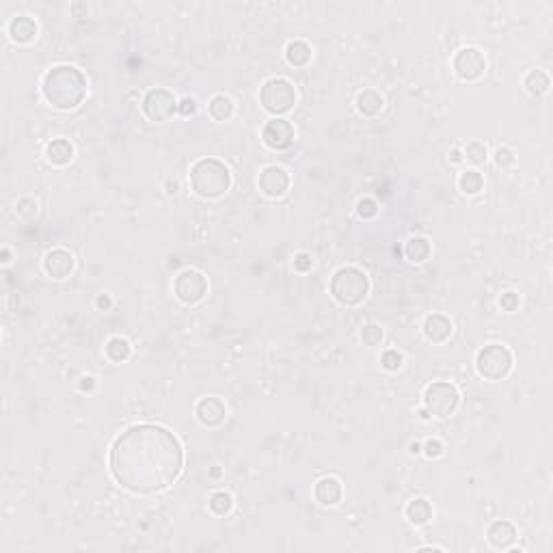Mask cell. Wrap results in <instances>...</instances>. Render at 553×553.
I'll return each instance as SVG.
<instances>
[{"mask_svg":"<svg viewBox=\"0 0 553 553\" xmlns=\"http://www.w3.org/2000/svg\"><path fill=\"white\" fill-rule=\"evenodd\" d=\"M141 108L149 122H169L177 113V100L169 89L156 87L145 93Z\"/></svg>","mask_w":553,"mask_h":553,"instance_id":"cell-9","label":"cell"},{"mask_svg":"<svg viewBox=\"0 0 553 553\" xmlns=\"http://www.w3.org/2000/svg\"><path fill=\"white\" fill-rule=\"evenodd\" d=\"M515 357H512L510 348L502 344H488L484 346L476 357V370L482 379L486 381H502L512 372Z\"/></svg>","mask_w":553,"mask_h":553,"instance_id":"cell-5","label":"cell"},{"mask_svg":"<svg viewBox=\"0 0 553 553\" xmlns=\"http://www.w3.org/2000/svg\"><path fill=\"white\" fill-rule=\"evenodd\" d=\"M486 538H488L493 549H502V551L510 549L512 543L517 540V527L510 521H495V523H490V527L486 531Z\"/></svg>","mask_w":553,"mask_h":553,"instance_id":"cell-16","label":"cell"},{"mask_svg":"<svg viewBox=\"0 0 553 553\" xmlns=\"http://www.w3.org/2000/svg\"><path fill=\"white\" fill-rule=\"evenodd\" d=\"M459 188L465 195H478L484 188V177H482V173L476 171V169H469V171L461 173V177H459Z\"/></svg>","mask_w":553,"mask_h":553,"instance_id":"cell-27","label":"cell"},{"mask_svg":"<svg viewBox=\"0 0 553 553\" xmlns=\"http://www.w3.org/2000/svg\"><path fill=\"white\" fill-rule=\"evenodd\" d=\"M104 352H106V357H108L113 363H124V361L130 359L132 346H130V342L124 340V338H110L108 344H106V348H104Z\"/></svg>","mask_w":553,"mask_h":553,"instance_id":"cell-26","label":"cell"},{"mask_svg":"<svg viewBox=\"0 0 553 553\" xmlns=\"http://www.w3.org/2000/svg\"><path fill=\"white\" fill-rule=\"evenodd\" d=\"M402 363H404L402 354H400L398 350H393V348H389V350H385V352L381 354V365H383L387 372H398V370L402 368Z\"/></svg>","mask_w":553,"mask_h":553,"instance_id":"cell-31","label":"cell"},{"mask_svg":"<svg viewBox=\"0 0 553 553\" xmlns=\"http://www.w3.org/2000/svg\"><path fill=\"white\" fill-rule=\"evenodd\" d=\"M262 141H264L266 147H270L274 151L288 149L294 143V126L288 119L274 117V119H270L264 126V130H262Z\"/></svg>","mask_w":553,"mask_h":553,"instance_id":"cell-11","label":"cell"},{"mask_svg":"<svg viewBox=\"0 0 553 553\" xmlns=\"http://www.w3.org/2000/svg\"><path fill=\"white\" fill-rule=\"evenodd\" d=\"M173 294L184 305H197L206 299L208 279L199 270H182L173 281Z\"/></svg>","mask_w":553,"mask_h":553,"instance_id":"cell-8","label":"cell"},{"mask_svg":"<svg viewBox=\"0 0 553 553\" xmlns=\"http://www.w3.org/2000/svg\"><path fill=\"white\" fill-rule=\"evenodd\" d=\"M357 214L361 216L363 221H370V219H374V216L379 214V204L374 199H370V197H363V199L357 201Z\"/></svg>","mask_w":553,"mask_h":553,"instance_id":"cell-32","label":"cell"},{"mask_svg":"<svg viewBox=\"0 0 553 553\" xmlns=\"http://www.w3.org/2000/svg\"><path fill=\"white\" fill-rule=\"evenodd\" d=\"M260 104L270 115H286L296 104V89L288 78H268L260 89Z\"/></svg>","mask_w":553,"mask_h":553,"instance_id":"cell-6","label":"cell"},{"mask_svg":"<svg viewBox=\"0 0 553 553\" xmlns=\"http://www.w3.org/2000/svg\"><path fill=\"white\" fill-rule=\"evenodd\" d=\"M313 497L320 506H335L342 500V482L333 476L318 480L313 486Z\"/></svg>","mask_w":553,"mask_h":553,"instance_id":"cell-17","label":"cell"},{"mask_svg":"<svg viewBox=\"0 0 553 553\" xmlns=\"http://www.w3.org/2000/svg\"><path fill=\"white\" fill-rule=\"evenodd\" d=\"M420 452H422L420 443H411V454H420Z\"/></svg>","mask_w":553,"mask_h":553,"instance_id":"cell-42","label":"cell"},{"mask_svg":"<svg viewBox=\"0 0 553 553\" xmlns=\"http://www.w3.org/2000/svg\"><path fill=\"white\" fill-rule=\"evenodd\" d=\"M95 305H97V309H102V311H108L110 307H113V299L108 294H100L95 299Z\"/></svg>","mask_w":553,"mask_h":553,"instance_id":"cell-40","label":"cell"},{"mask_svg":"<svg viewBox=\"0 0 553 553\" xmlns=\"http://www.w3.org/2000/svg\"><path fill=\"white\" fill-rule=\"evenodd\" d=\"M15 210H17V216H19V219L31 221L33 216L37 214V201H33V199H28V197H24V199H19V201H17Z\"/></svg>","mask_w":553,"mask_h":553,"instance_id":"cell-34","label":"cell"},{"mask_svg":"<svg viewBox=\"0 0 553 553\" xmlns=\"http://www.w3.org/2000/svg\"><path fill=\"white\" fill-rule=\"evenodd\" d=\"M46 158H48V163L54 167H65L72 163V158H74V145L67 141V138H54V141H50L46 147Z\"/></svg>","mask_w":553,"mask_h":553,"instance_id":"cell-19","label":"cell"},{"mask_svg":"<svg viewBox=\"0 0 553 553\" xmlns=\"http://www.w3.org/2000/svg\"><path fill=\"white\" fill-rule=\"evenodd\" d=\"M74 266H76L74 255L65 249H52L44 258V270L52 279H67L74 272Z\"/></svg>","mask_w":553,"mask_h":553,"instance_id":"cell-14","label":"cell"},{"mask_svg":"<svg viewBox=\"0 0 553 553\" xmlns=\"http://www.w3.org/2000/svg\"><path fill=\"white\" fill-rule=\"evenodd\" d=\"M167 188H169L167 192H171V195H173V192H177V184H175V182H173V184H169Z\"/></svg>","mask_w":553,"mask_h":553,"instance_id":"cell-43","label":"cell"},{"mask_svg":"<svg viewBox=\"0 0 553 553\" xmlns=\"http://www.w3.org/2000/svg\"><path fill=\"white\" fill-rule=\"evenodd\" d=\"M208 506H210V510L214 512L216 517H225V515H229L231 508H233V497L229 495L227 490H216V493H212V495H210Z\"/></svg>","mask_w":553,"mask_h":553,"instance_id":"cell-28","label":"cell"},{"mask_svg":"<svg viewBox=\"0 0 553 553\" xmlns=\"http://www.w3.org/2000/svg\"><path fill=\"white\" fill-rule=\"evenodd\" d=\"M519 305H521V299H519V294H517V292H504V294H502L500 307H502L504 311L512 313V311H517V309H519Z\"/></svg>","mask_w":553,"mask_h":553,"instance_id":"cell-36","label":"cell"},{"mask_svg":"<svg viewBox=\"0 0 553 553\" xmlns=\"http://www.w3.org/2000/svg\"><path fill=\"white\" fill-rule=\"evenodd\" d=\"M95 385H97V381H95L93 377H83L81 383H78V389L85 391V393H91V391L95 389Z\"/></svg>","mask_w":553,"mask_h":553,"instance_id":"cell-39","label":"cell"},{"mask_svg":"<svg viewBox=\"0 0 553 553\" xmlns=\"http://www.w3.org/2000/svg\"><path fill=\"white\" fill-rule=\"evenodd\" d=\"M177 113L182 117H192L197 113V102L195 97H182L180 102H177Z\"/></svg>","mask_w":553,"mask_h":553,"instance_id":"cell-38","label":"cell"},{"mask_svg":"<svg viewBox=\"0 0 553 553\" xmlns=\"http://www.w3.org/2000/svg\"><path fill=\"white\" fill-rule=\"evenodd\" d=\"M7 33L13 42L17 44H28L37 37V24L35 19L28 17V15H19V17H13L9 26H7Z\"/></svg>","mask_w":553,"mask_h":553,"instance_id":"cell-18","label":"cell"},{"mask_svg":"<svg viewBox=\"0 0 553 553\" xmlns=\"http://www.w3.org/2000/svg\"><path fill=\"white\" fill-rule=\"evenodd\" d=\"M258 186L262 195L270 197V199H279V197H283L290 190V173L276 165L266 167L258 177Z\"/></svg>","mask_w":553,"mask_h":553,"instance_id":"cell-12","label":"cell"},{"mask_svg":"<svg viewBox=\"0 0 553 553\" xmlns=\"http://www.w3.org/2000/svg\"><path fill=\"white\" fill-rule=\"evenodd\" d=\"M292 264H294V270H296V272H309V270L313 268V258H311L309 253L301 251V253H296V255H294Z\"/></svg>","mask_w":553,"mask_h":553,"instance_id":"cell-35","label":"cell"},{"mask_svg":"<svg viewBox=\"0 0 553 553\" xmlns=\"http://www.w3.org/2000/svg\"><path fill=\"white\" fill-rule=\"evenodd\" d=\"M286 61L292 67H305L311 61V46L303 39H294L286 46Z\"/></svg>","mask_w":553,"mask_h":553,"instance_id":"cell-22","label":"cell"},{"mask_svg":"<svg viewBox=\"0 0 553 553\" xmlns=\"http://www.w3.org/2000/svg\"><path fill=\"white\" fill-rule=\"evenodd\" d=\"M452 331H454L452 320L443 313H430L428 318L424 320V335H426V340L432 342V344L447 342Z\"/></svg>","mask_w":553,"mask_h":553,"instance_id":"cell-15","label":"cell"},{"mask_svg":"<svg viewBox=\"0 0 553 553\" xmlns=\"http://www.w3.org/2000/svg\"><path fill=\"white\" fill-rule=\"evenodd\" d=\"M432 253V247L426 238L422 236H415V238H408L404 245V258L413 264H424Z\"/></svg>","mask_w":553,"mask_h":553,"instance_id":"cell-23","label":"cell"},{"mask_svg":"<svg viewBox=\"0 0 553 553\" xmlns=\"http://www.w3.org/2000/svg\"><path fill=\"white\" fill-rule=\"evenodd\" d=\"M465 158H463V151L461 149H452L449 151V163H454V165H459V163H463Z\"/></svg>","mask_w":553,"mask_h":553,"instance_id":"cell-41","label":"cell"},{"mask_svg":"<svg viewBox=\"0 0 553 553\" xmlns=\"http://www.w3.org/2000/svg\"><path fill=\"white\" fill-rule=\"evenodd\" d=\"M233 113H236L233 100H231L229 95H225V93L214 95L212 100H210V104H208V115L212 117L214 122H219V124L229 122L231 117H233Z\"/></svg>","mask_w":553,"mask_h":553,"instance_id":"cell-20","label":"cell"},{"mask_svg":"<svg viewBox=\"0 0 553 553\" xmlns=\"http://www.w3.org/2000/svg\"><path fill=\"white\" fill-rule=\"evenodd\" d=\"M383 338H385V331L379 324H365L361 329V342L365 346H381Z\"/></svg>","mask_w":553,"mask_h":553,"instance_id":"cell-30","label":"cell"},{"mask_svg":"<svg viewBox=\"0 0 553 553\" xmlns=\"http://www.w3.org/2000/svg\"><path fill=\"white\" fill-rule=\"evenodd\" d=\"M3 262H5V264L9 262V251H7V249L3 251Z\"/></svg>","mask_w":553,"mask_h":553,"instance_id":"cell-44","label":"cell"},{"mask_svg":"<svg viewBox=\"0 0 553 553\" xmlns=\"http://www.w3.org/2000/svg\"><path fill=\"white\" fill-rule=\"evenodd\" d=\"M188 182L192 192L201 199H219L231 186V173L216 158H201L190 167Z\"/></svg>","mask_w":553,"mask_h":553,"instance_id":"cell-3","label":"cell"},{"mask_svg":"<svg viewBox=\"0 0 553 553\" xmlns=\"http://www.w3.org/2000/svg\"><path fill=\"white\" fill-rule=\"evenodd\" d=\"M108 463L117 484L130 493L149 495L177 480L184 467V449L171 430L136 424L115 439Z\"/></svg>","mask_w":553,"mask_h":553,"instance_id":"cell-1","label":"cell"},{"mask_svg":"<svg viewBox=\"0 0 553 553\" xmlns=\"http://www.w3.org/2000/svg\"><path fill=\"white\" fill-rule=\"evenodd\" d=\"M422 452L426 454L428 459H439L443 454V443L439 439H428L422 447Z\"/></svg>","mask_w":553,"mask_h":553,"instance_id":"cell-37","label":"cell"},{"mask_svg":"<svg viewBox=\"0 0 553 553\" xmlns=\"http://www.w3.org/2000/svg\"><path fill=\"white\" fill-rule=\"evenodd\" d=\"M525 89L529 95H534V97H540L549 91L551 87V81H549V76L543 72V69H531L527 76H525V81H523Z\"/></svg>","mask_w":553,"mask_h":553,"instance_id":"cell-25","label":"cell"},{"mask_svg":"<svg viewBox=\"0 0 553 553\" xmlns=\"http://www.w3.org/2000/svg\"><path fill=\"white\" fill-rule=\"evenodd\" d=\"M370 279L357 266H344L335 270L331 279V296L344 307H357L368 299Z\"/></svg>","mask_w":553,"mask_h":553,"instance_id":"cell-4","label":"cell"},{"mask_svg":"<svg viewBox=\"0 0 553 553\" xmlns=\"http://www.w3.org/2000/svg\"><path fill=\"white\" fill-rule=\"evenodd\" d=\"M354 106H357V110L363 115V117H377L383 106H385V100H383V95L377 93V91H372V89H365L357 95V100H354Z\"/></svg>","mask_w":553,"mask_h":553,"instance_id":"cell-21","label":"cell"},{"mask_svg":"<svg viewBox=\"0 0 553 553\" xmlns=\"http://www.w3.org/2000/svg\"><path fill=\"white\" fill-rule=\"evenodd\" d=\"M515 163H517V156L510 147H500L495 151V165L500 169H510V167H515Z\"/></svg>","mask_w":553,"mask_h":553,"instance_id":"cell-33","label":"cell"},{"mask_svg":"<svg viewBox=\"0 0 553 553\" xmlns=\"http://www.w3.org/2000/svg\"><path fill=\"white\" fill-rule=\"evenodd\" d=\"M452 67H454V72H456L459 78L471 83V81H478V78H482V74L486 69V58H484V54L478 48H463V50L456 52V56H454Z\"/></svg>","mask_w":553,"mask_h":553,"instance_id":"cell-10","label":"cell"},{"mask_svg":"<svg viewBox=\"0 0 553 553\" xmlns=\"http://www.w3.org/2000/svg\"><path fill=\"white\" fill-rule=\"evenodd\" d=\"M404 515H406L408 523H413V525H418V527H420V525H426V523L432 519V506H430L428 500L418 497V500L408 502V506H406V510H404Z\"/></svg>","mask_w":553,"mask_h":553,"instance_id":"cell-24","label":"cell"},{"mask_svg":"<svg viewBox=\"0 0 553 553\" xmlns=\"http://www.w3.org/2000/svg\"><path fill=\"white\" fill-rule=\"evenodd\" d=\"M463 158L467 163H471V165H484L486 163V158H488V151H486V145L484 143H480V141H471V143H467V147H465V151H463Z\"/></svg>","mask_w":553,"mask_h":553,"instance_id":"cell-29","label":"cell"},{"mask_svg":"<svg viewBox=\"0 0 553 553\" xmlns=\"http://www.w3.org/2000/svg\"><path fill=\"white\" fill-rule=\"evenodd\" d=\"M195 415L197 420H199L204 426L208 428H216L221 426L227 418V406L221 398L216 396H208V398H201L195 406Z\"/></svg>","mask_w":553,"mask_h":553,"instance_id":"cell-13","label":"cell"},{"mask_svg":"<svg viewBox=\"0 0 553 553\" xmlns=\"http://www.w3.org/2000/svg\"><path fill=\"white\" fill-rule=\"evenodd\" d=\"M461 393L456 385L439 381L426 387L424 391V411L434 418H449V415L459 408Z\"/></svg>","mask_w":553,"mask_h":553,"instance_id":"cell-7","label":"cell"},{"mask_svg":"<svg viewBox=\"0 0 553 553\" xmlns=\"http://www.w3.org/2000/svg\"><path fill=\"white\" fill-rule=\"evenodd\" d=\"M42 93L46 102L58 110H72L81 106L87 95V78L74 65H56L46 72Z\"/></svg>","mask_w":553,"mask_h":553,"instance_id":"cell-2","label":"cell"}]
</instances>
